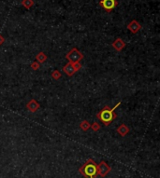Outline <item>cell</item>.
<instances>
[{"instance_id":"cell-1","label":"cell","mask_w":160,"mask_h":178,"mask_svg":"<svg viewBox=\"0 0 160 178\" xmlns=\"http://www.w3.org/2000/svg\"><path fill=\"white\" fill-rule=\"evenodd\" d=\"M120 103H121V102H119L117 104H115V106L112 107V108H109L108 105H106V106L97 115V119H100V120L104 123L105 126L109 125V124L111 123V121L116 118V114H114L113 111L120 105Z\"/></svg>"},{"instance_id":"cell-2","label":"cell","mask_w":160,"mask_h":178,"mask_svg":"<svg viewBox=\"0 0 160 178\" xmlns=\"http://www.w3.org/2000/svg\"><path fill=\"white\" fill-rule=\"evenodd\" d=\"M66 58L68 60L69 63H80V61L82 60V58H83V55L78 49L73 48L66 55Z\"/></svg>"},{"instance_id":"cell-3","label":"cell","mask_w":160,"mask_h":178,"mask_svg":"<svg viewBox=\"0 0 160 178\" xmlns=\"http://www.w3.org/2000/svg\"><path fill=\"white\" fill-rule=\"evenodd\" d=\"M90 163H91V164H89V160H88V162L80 169V172H81V174H83L84 175H88V176H90V177H93V176L96 174V173H97V168H96V166H95V162H94V161L91 160Z\"/></svg>"},{"instance_id":"cell-4","label":"cell","mask_w":160,"mask_h":178,"mask_svg":"<svg viewBox=\"0 0 160 178\" xmlns=\"http://www.w3.org/2000/svg\"><path fill=\"white\" fill-rule=\"evenodd\" d=\"M99 5L102 6V8L107 12H110L118 5V2L117 0H100Z\"/></svg>"},{"instance_id":"cell-5","label":"cell","mask_w":160,"mask_h":178,"mask_svg":"<svg viewBox=\"0 0 160 178\" xmlns=\"http://www.w3.org/2000/svg\"><path fill=\"white\" fill-rule=\"evenodd\" d=\"M109 170H110V168H109V166L107 164L105 161H101L100 163H99V165L97 166V173L101 175V176H105L109 172Z\"/></svg>"},{"instance_id":"cell-6","label":"cell","mask_w":160,"mask_h":178,"mask_svg":"<svg viewBox=\"0 0 160 178\" xmlns=\"http://www.w3.org/2000/svg\"><path fill=\"white\" fill-rule=\"evenodd\" d=\"M127 29H128L132 34H137V33L141 29V25H140V24H139L138 21L133 20V21H131V22L128 24Z\"/></svg>"},{"instance_id":"cell-7","label":"cell","mask_w":160,"mask_h":178,"mask_svg":"<svg viewBox=\"0 0 160 178\" xmlns=\"http://www.w3.org/2000/svg\"><path fill=\"white\" fill-rule=\"evenodd\" d=\"M111 45H112L113 49H115L117 51H121L125 47H126V42H125L122 38L118 37V38H116V39L112 42Z\"/></svg>"},{"instance_id":"cell-8","label":"cell","mask_w":160,"mask_h":178,"mask_svg":"<svg viewBox=\"0 0 160 178\" xmlns=\"http://www.w3.org/2000/svg\"><path fill=\"white\" fill-rule=\"evenodd\" d=\"M26 107L30 112H33V113H34V112H36V111L38 110V108H39V103L37 102L35 99H32V100H30L29 102L27 103Z\"/></svg>"},{"instance_id":"cell-9","label":"cell","mask_w":160,"mask_h":178,"mask_svg":"<svg viewBox=\"0 0 160 178\" xmlns=\"http://www.w3.org/2000/svg\"><path fill=\"white\" fill-rule=\"evenodd\" d=\"M63 70H64V72L68 76H73V75L75 74V72H76V70H75V68H74V66H73V63H69V62L64 66Z\"/></svg>"},{"instance_id":"cell-10","label":"cell","mask_w":160,"mask_h":178,"mask_svg":"<svg viewBox=\"0 0 160 178\" xmlns=\"http://www.w3.org/2000/svg\"><path fill=\"white\" fill-rule=\"evenodd\" d=\"M129 131L128 127L126 124H121L119 127L117 128V132L121 135V136H126Z\"/></svg>"},{"instance_id":"cell-11","label":"cell","mask_w":160,"mask_h":178,"mask_svg":"<svg viewBox=\"0 0 160 178\" xmlns=\"http://www.w3.org/2000/svg\"><path fill=\"white\" fill-rule=\"evenodd\" d=\"M47 55L44 53V52H39L38 54H37V56H36V60L38 61V63H45L46 61H47Z\"/></svg>"},{"instance_id":"cell-12","label":"cell","mask_w":160,"mask_h":178,"mask_svg":"<svg viewBox=\"0 0 160 178\" xmlns=\"http://www.w3.org/2000/svg\"><path fill=\"white\" fill-rule=\"evenodd\" d=\"M22 6L24 8H25L27 9L31 8L33 6H34V1L33 0H22Z\"/></svg>"},{"instance_id":"cell-13","label":"cell","mask_w":160,"mask_h":178,"mask_svg":"<svg viewBox=\"0 0 160 178\" xmlns=\"http://www.w3.org/2000/svg\"><path fill=\"white\" fill-rule=\"evenodd\" d=\"M80 129H81L82 131H88V130L90 129V127H91V124L89 123V121H87V120H83V121H81V122H80Z\"/></svg>"},{"instance_id":"cell-14","label":"cell","mask_w":160,"mask_h":178,"mask_svg":"<svg viewBox=\"0 0 160 178\" xmlns=\"http://www.w3.org/2000/svg\"><path fill=\"white\" fill-rule=\"evenodd\" d=\"M61 73H60V71H58V70H54L53 73H52V77H53V79H55V80H58L60 77H61Z\"/></svg>"},{"instance_id":"cell-15","label":"cell","mask_w":160,"mask_h":178,"mask_svg":"<svg viewBox=\"0 0 160 178\" xmlns=\"http://www.w3.org/2000/svg\"><path fill=\"white\" fill-rule=\"evenodd\" d=\"M91 129L93 130V131H97L99 129H100V125L97 123V122H94L92 125H91Z\"/></svg>"},{"instance_id":"cell-16","label":"cell","mask_w":160,"mask_h":178,"mask_svg":"<svg viewBox=\"0 0 160 178\" xmlns=\"http://www.w3.org/2000/svg\"><path fill=\"white\" fill-rule=\"evenodd\" d=\"M31 68H32L33 70H38V68H39V63H38V62L32 63H31Z\"/></svg>"},{"instance_id":"cell-17","label":"cell","mask_w":160,"mask_h":178,"mask_svg":"<svg viewBox=\"0 0 160 178\" xmlns=\"http://www.w3.org/2000/svg\"><path fill=\"white\" fill-rule=\"evenodd\" d=\"M73 66H74V68H75L76 72H77V71H79L80 68H81V64H80V63H73Z\"/></svg>"},{"instance_id":"cell-18","label":"cell","mask_w":160,"mask_h":178,"mask_svg":"<svg viewBox=\"0 0 160 178\" xmlns=\"http://www.w3.org/2000/svg\"><path fill=\"white\" fill-rule=\"evenodd\" d=\"M4 42H5V38H4V36H3L2 35H0V46H1Z\"/></svg>"},{"instance_id":"cell-19","label":"cell","mask_w":160,"mask_h":178,"mask_svg":"<svg viewBox=\"0 0 160 178\" xmlns=\"http://www.w3.org/2000/svg\"><path fill=\"white\" fill-rule=\"evenodd\" d=\"M90 178H92V177H90Z\"/></svg>"}]
</instances>
